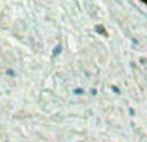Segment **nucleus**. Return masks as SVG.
<instances>
[{
    "mask_svg": "<svg viewBox=\"0 0 147 142\" xmlns=\"http://www.w3.org/2000/svg\"><path fill=\"white\" fill-rule=\"evenodd\" d=\"M129 114H130V115H134V110H133V109H129Z\"/></svg>",
    "mask_w": 147,
    "mask_h": 142,
    "instance_id": "nucleus-7",
    "label": "nucleus"
},
{
    "mask_svg": "<svg viewBox=\"0 0 147 142\" xmlns=\"http://www.w3.org/2000/svg\"><path fill=\"white\" fill-rule=\"evenodd\" d=\"M74 93H75V94H78V96H80V94H83V93H84V91H83V89H81V88H76L75 91H74Z\"/></svg>",
    "mask_w": 147,
    "mask_h": 142,
    "instance_id": "nucleus-3",
    "label": "nucleus"
},
{
    "mask_svg": "<svg viewBox=\"0 0 147 142\" xmlns=\"http://www.w3.org/2000/svg\"><path fill=\"white\" fill-rule=\"evenodd\" d=\"M146 1H147V0H146Z\"/></svg>",
    "mask_w": 147,
    "mask_h": 142,
    "instance_id": "nucleus-8",
    "label": "nucleus"
},
{
    "mask_svg": "<svg viewBox=\"0 0 147 142\" xmlns=\"http://www.w3.org/2000/svg\"><path fill=\"white\" fill-rule=\"evenodd\" d=\"M112 91H114V92H116L117 94H120V89L117 88V87H112Z\"/></svg>",
    "mask_w": 147,
    "mask_h": 142,
    "instance_id": "nucleus-5",
    "label": "nucleus"
},
{
    "mask_svg": "<svg viewBox=\"0 0 147 142\" xmlns=\"http://www.w3.org/2000/svg\"><path fill=\"white\" fill-rule=\"evenodd\" d=\"M61 53H62V45L61 44H58V45L53 49V57H58Z\"/></svg>",
    "mask_w": 147,
    "mask_h": 142,
    "instance_id": "nucleus-1",
    "label": "nucleus"
},
{
    "mask_svg": "<svg viewBox=\"0 0 147 142\" xmlns=\"http://www.w3.org/2000/svg\"><path fill=\"white\" fill-rule=\"evenodd\" d=\"M96 30H97V32L98 34H105V28L102 27L101 25H98V26H96Z\"/></svg>",
    "mask_w": 147,
    "mask_h": 142,
    "instance_id": "nucleus-2",
    "label": "nucleus"
},
{
    "mask_svg": "<svg viewBox=\"0 0 147 142\" xmlns=\"http://www.w3.org/2000/svg\"><path fill=\"white\" fill-rule=\"evenodd\" d=\"M7 75H9V76H12V78H14V76H16V72H14L13 70L8 69V70H7Z\"/></svg>",
    "mask_w": 147,
    "mask_h": 142,
    "instance_id": "nucleus-4",
    "label": "nucleus"
},
{
    "mask_svg": "<svg viewBox=\"0 0 147 142\" xmlns=\"http://www.w3.org/2000/svg\"><path fill=\"white\" fill-rule=\"evenodd\" d=\"M90 93L94 96V94H97V91H96V89H92V91H90Z\"/></svg>",
    "mask_w": 147,
    "mask_h": 142,
    "instance_id": "nucleus-6",
    "label": "nucleus"
}]
</instances>
